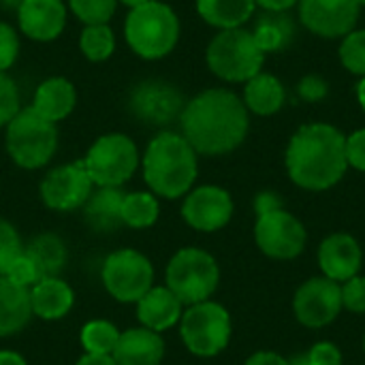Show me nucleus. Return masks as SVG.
Listing matches in <instances>:
<instances>
[{"mask_svg": "<svg viewBox=\"0 0 365 365\" xmlns=\"http://www.w3.org/2000/svg\"><path fill=\"white\" fill-rule=\"evenodd\" d=\"M349 167L346 137L329 124L302 126L287 150L291 180L308 190H325L338 184Z\"/></svg>", "mask_w": 365, "mask_h": 365, "instance_id": "2", "label": "nucleus"}, {"mask_svg": "<svg viewBox=\"0 0 365 365\" xmlns=\"http://www.w3.org/2000/svg\"><path fill=\"white\" fill-rule=\"evenodd\" d=\"M58 148L56 124L38 115L32 107L19 109V113L6 124V152L15 165L24 169L45 167Z\"/></svg>", "mask_w": 365, "mask_h": 365, "instance_id": "5", "label": "nucleus"}, {"mask_svg": "<svg viewBox=\"0 0 365 365\" xmlns=\"http://www.w3.org/2000/svg\"><path fill=\"white\" fill-rule=\"evenodd\" d=\"M340 60L351 73L365 77V30H353L344 36Z\"/></svg>", "mask_w": 365, "mask_h": 365, "instance_id": "33", "label": "nucleus"}, {"mask_svg": "<svg viewBox=\"0 0 365 365\" xmlns=\"http://www.w3.org/2000/svg\"><path fill=\"white\" fill-rule=\"evenodd\" d=\"M289 365H310V359H308V355H302V357H295Z\"/></svg>", "mask_w": 365, "mask_h": 365, "instance_id": "48", "label": "nucleus"}, {"mask_svg": "<svg viewBox=\"0 0 365 365\" xmlns=\"http://www.w3.org/2000/svg\"><path fill=\"white\" fill-rule=\"evenodd\" d=\"M158 220V201L152 192H128L122 201V225L148 229Z\"/></svg>", "mask_w": 365, "mask_h": 365, "instance_id": "29", "label": "nucleus"}, {"mask_svg": "<svg viewBox=\"0 0 365 365\" xmlns=\"http://www.w3.org/2000/svg\"><path fill=\"white\" fill-rule=\"evenodd\" d=\"M346 160L355 169L365 171V128L353 133L346 139Z\"/></svg>", "mask_w": 365, "mask_h": 365, "instance_id": "39", "label": "nucleus"}, {"mask_svg": "<svg viewBox=\"0 0 365 365\" xmlns=\"http://www.w3.org/2000/svg\"><path fill=\"white\" fill-rule=\"evenodd\" d=\"M21 2H24V0H0V4H2L4 9H19Z\"/></svg>", "mask_w": 365, "mask_h": 365, "instance_id": "47", "label": "nucleus"}, {"mask_svg": "<svg viewBox=\"0 0 365 365\" xmlns=\"http://www.w3.org/2000/svg\"><path fill=\"white\" fill-rule=\"evenodd\" d=\"M265 53L252 32L244 28L220 30L207 47V64L225 81H248L261 73Z\"/></svg>", "mask_w": 365, "mask_h": 365, "instance_id": "6", "label": "nucleus"}, {"mask_svg": "<svg viewBox=\"0 0 365 365\" xmlns=\"http://www.w3.org/2000/svg\"><path fill=\"white\" fill-rule=\"evenodd\" d=\"M319 261L329 280H351L361 267V248L351 235L338 233L321 244Z\"/></svg>", "mask_w": 365, "mask_h": 365, "instance_id": "18", "label": "nucleus"}, {"mask_svg": "<svg viewBox=\"0 0 365 365\" xmlns=\"http://www.w3.org/2000/svg\"><path fill=\"white\" fill-rule=\"evenodd\" d=\"M79 340L90 355H111L120 340V331L109 321H90L83 325Z\"/></svg>", "mask_w": 365, "mask_h": 365, "instance_id": "30", "label": "nucleus"}, {"mask_svg": "<svg viewBox=\"0 0 365 365\" xmlns=\"http://www.w3.org/2000/svg\"><path fill=\"white\" fill-rule=\"evenodd\" d=\"M77 365H118L113 361V357L111 355H90V353H86Z\"/></svg>", "mask_w": 365, "mask_h": 365, "instance_id": "44", "label": "nucleus"}, {"mask_svg": "<svg viewBox=\"0 0 365 365\" xmlns=\"http://www.w3.org/2000/svg\"><path fill=\"white\" fill-rule=\"evenodd\" d=\"M154 282L150 259L137 250L124 248L111 252L103 263V284L107 293L122 304H137Z\"/></svg>", "mask_w": 365, "mask_h": 365, "instance_id": "10", "label": "nucleus"}, {"mask_svg": "<svg viewBox=\"0 0 365 365\" xmlns=\"http://www.w3.org/2000/svg\"><path fill=\"white\" fill-rule=\"evenodd\" d=\"M255 237L259 248L274 259H295L306 244L302 222L282 207L259 214Z\"/></svg>", "mask_w": 365, "mask_h": 365, "instance_id": "12", "label": "nucleus"}, {"mask_svg": "<svg viewBox=\"0 0 365 365\" xmlns=\"http://www.w3.org/2000/svg\"><path fill=\"white\" fill-rule=\"evenodd\" d=\"M71 11L81 19L86 26L107 24L115 13L118 0H68Z\"/></svg>", "mask_w": 365, "mask_h": 365, "instance_id": "32", "label": "nucleus"}, {"mask_svg": "<svg viewBox=\"0 0 365 365\" xmlns=\"http://www.w3.org/2000/svg\"><path fill=\"white\" fill-rule=\"evenodd\" d=\"M357 2H359V6H364L365 4V0H357Z\"/></svg>", "mask_w": 365, "mask_h": 365, "instance_id": "50", "label": "nucleus"}, {"mask_svg": "<svg viewBox=\"0 0 365 365\" xmlns=\"http://www.w3.org/2000/svg\"><path fill=\"white\" fill-rule=\"evenodd\" d=\"M75 101H77V92L73 83L64 77H51L36 88L32 109L45 120L56 124L73 111Z\"/></svg>", "mask_w": 365, "mask_h": 365, "instance_id": "23", "label": "nucleus"}, {"mask_svg": "<svg viewBox=\"0 0 365 365\" xmlns=\"http://www.w3.org/2000/svg\"><path fill=\"white\" fill-rule=\"evenodd\" d=\"M282 103H284V88L274 75L259 73L246 81V90H244L246 109L259 115H272L282 107Z\"/></svg>", "mask_w": 365, "mask_h": 365, "instance_id": "26", "label": "nucleus"}, {"mask_svg": "<svg viewBox=\"0 0 365 365\" xmlns=\"http://www.w3.org/2000/svg\"><path fill=\"white\" fill-rule=\"evenodd\" d=\"M124 34L137 56L158 60L173 51L180 38V21L169 4L148 0L145 4L130 9L124 24Z\"/></svg>", "mask_w": 365, "mask_h": 365, "instance_id": "4", "label": "nucleus"}, {"mask_svg": "<svg viewBox=\"0 0 365 365\" xmlns=\"http://www.w3.org/2000/svg\"><path fill=\"white\" fill-rule=\"evenodd\" d=\"M130 111L148 124H169L184 111L182 94L158 79L139 83L130 94Z\"/></svg>", "mask_w": 365, "mask_h": 365, "instance_id": "15", "label": "nucleus"}, {"mask_svg": "<svg viewBox=\"0 0 365 365\" xmlns=\"http://www.w3.org/2000/svg\"><path fill=\"white\" fill-rule=\"evenodd\" d=\"M13 284L21 287V289H32L38 280H41V274L36 269V265L21 252V257H17V261L9 267V272L4 274Z\"/></svg>", "mask_w": 365, "mask_h": 365, "instance_id": "36", "label": "nucleus"}, {"mask_svg": "<svg viewBox=\"0 0 365 365\" xmlns=\"http://www.w3.org/2000/svg\"><path fill=\"white\" fill-rule=\"evenodd\" d=\"M259 6H263L265 11H287L293 4H297L299 0H255Z\"/></svg>", "mask_w": 365, "mask_h": 365, "instance_id": "43", "label": "nucleus"}, {"mask_svg": "<svg viewBox=\"0 0 365 365\" xmlns=\"http://www.w3.org/2000/svg\"><path fill=\"white\" fill-rule=\"evenodd\" d=\"M167 289L186 306L207 302L218 287V265L212 255L199 248H184L167 265Z\"/></svg>", "mask_w": 365, "mask_h": 365, "instance_id": "7", "label": "nucleus"}, {"mask_svg": "<svg viewBox=\"0 0 365 365\" xmlns=\"http://www.w3.org/2000/svg\"><path fill=\"white\" fill-rule=\"evenodd\" d=\"M73 289L60 278H43L30 289V308L43 321H58L73 308Z\"/></svg>", "mask_w": 365, "mask_h": 365, "instance_id": "22", "label": "nucleus"}, {"mask_svg": "<svg viewBox=\"0 0 365 365\" xmlns=\"http://www.w3.org/2000/svg\"><path fill=\"white\" fill-rule=\"evenodd\" d=\"M182 302L167 287H152L137 302V319L145 329L165 331L182 319Z\"/></svg>", "mask_w": 365, "mask_h": 365, "instance_id": "20", "label": "nucleus"}, {"mask_svg": "<svg viewBox=\"0 0 365 365\" xmlns=\"http://www.w3.org/2000/svg\"><path fill=\"white\" fill-rule=\"evenodd\" d=\"M19 113V90L11 77L0 73V128Z\"/></svg>", "mask_w": 365, "mask_h": 365, "instance_id": "35", "label": "nucleus"}, {"mask_svg": "<svg viewBox=\"0 0 365 365\" xmlns=\"http://www.w3.org/2000/svg\"><path fill=\"white\" fill-rule=\"evenodd\" d=\"M0 365H28L26 359L13 351H0Z\"/></svg>", "mask_w": 365, "mask_h": 365, "instance_id": "45", "label": "nucleus"}, {"mask_svg": "<svg viewBox=\"0 0 365 365\" xmlns=\"http://www.w3.org/2000/svg\"><path fill=\"white\" fill-rule=\"evenodd\" d=\"M233 214V201L227 190L218 186H201L192 190L184 205H182V216L184 220L203 233H212L222 229Z\"/></svg>", "mask_w": 365, "mask_h": 365, "instance_id": "16", "label": "nucleus"}, {"mask_svg": "<svg viewBox=\"0 0 365 365\" xmlns=\"http://www.w3.org/2000/svg\"><path fill=\"white\" fill-rule=\"evenodd\" d=\"M139 150L135 141L120 133L98 137L88 150L83 165L94 186L120 188L128 182L139 167Z\"/></svg>", "mask_w": 365, "mask_h": 365, "instance_id": "8", "label": "nucleus"}, {"mask_svg": "<svg viewBox=\"0 0 365 365\" xmlns=\"http://www.w3.org/2000/svg\"><path fill=\"white\" fill-rule=\"evenodd\" d=\"M252 36L263 53L284 49L293 38V21L282 11H267L255 26Z\"/></svg>", "mask_w": 365, "mask_h": 365, "instance_id": "28", "label": "nucleus"}, {"mask_svg": "<svg viewBox=\"0 0 365 365\" xmlns=\"http://www.w3.org/2000/svg\"><path fill=\"white\" fill-rule=\"evenodd\" d=\"M182 137L195 152L218 156L233 152L248 133V109L229 90H205L182 111Z\"/></svg>", "mask_w": 365, "mask_h": 365, "instance_id": "1", "label": "nucleus"}, {"mask_svg": "<svg viewBox=\"0 0 365 365\" xmlns=\"http://www.w3.org/2000/svg\"><path fill=\"white\" fill-rule=\"evenodd\" d=\"M293 308L306 327H325L342 308V289L329 278H312L297 291Z\"/></svg>", "mask_w": 365, "mask_h": 365, "instance_id": "14", "label": "nucleus"}, {"mask_svg": "<svg viewBox=\"0 0 365 365\" xmlns=\"http://www.w3.org/2000/svg\"><path fill=\"white\" fill-rule=\"evenodd\" d=\"M165 355V342L160 334L137 327L120 334V340L111 353L118 365H160Z\"/></svg>", "mask_w": 365, "mask_h": 365, "instance_id": "19", "label": "nucleus"}, {"mask_svg": "<svg viewBox=\"0 0 365 365\" xmlns=\"http://www.w3.org/2000/svg\"><path fill=\"white\" fill-rule=\"evenodd\" d=\"M122 4H126V6H130V9H135V6H139V4H145L148 0H120Z\"/></svg>", "mask_w": 365, "mask_h": 365, "instance_id": "49", "label": "nucleus"}, {"mask_svg": "<svg viewBox=\"0 0 365 365\" xmlns=\"http://www.w3.org/2000/svg\"><path fill=\"white\" fill-rule=\"evenodd\" d=\"M180 321V334L190 353L199 357H214L227 349L231 338V319L220 304H195L182 312Z\"/></svg>", "mask_w": 365, "mask_h": 365, "instance_id": "9", "label": "nucleus"}, {"mask_svg": "<svg viewBox=\"0 0 365 365\" xmlns=\"http://www.w3.org/2000/svg\"><path fill=\"white\" fill-rule=\"evenodd\" d=\"M19 28L34 41H53L66 24V6L62 0H24L17 9Z\"/></svg>", "mask_w": 365, "mask_h": 365, "instance_id": "17", "label": "nucleus"}, {"mask_svg": "<svg viewBox=\"0 0 365 365\" xmlns=\"http://www.w3.org/2000/svg\"><path fill=\"white\" fill-rule=\"evenodd\" d=\"M357 96H359V103H361V107H364L365 111V77L359 81V86H357Z\"/></svg>", "mask_w": 365, "mask_h": 365, "instance_id": "46", "label": "nucleus"}, {"mask_svg": "<svg viewBox=\"0 0 365 365\" xmlns=\"http://www.w3.org/2000/svg\"><path fill=\"white\" fill-rule=\"evenodd\" d=\"M17 53H19L17 32L9 24L0 21V73L13 66V62L17 60Z\"/></svg>", "mask_w": 365, "mask_h": 365, "instance_id": "37", "label": "nucleus"}, {"mask_svg": "<svg viewBox=\"0 0 365 365\" xmlns=\"http://www.w3.org/2000/svg\"><path fill=\"white\" fill-rule=\"evenodd\" d=\"M143 178L154 195L178 199L197 180V152L175 133L156 135L143 154Z\"/></svg>", "mask_w": 365, "mask_h": 365, "instance_id": "3", "label": "nucleus"}, {"mask_svg": "<svg viewBox=\"0 0 365 365\" xmlns=\"http://www.w3.org/2000/svg\"><path fill=\"white\" fill-rule=\"evenodd\" d=\"M79 49L92 62L107 60L113 53V49H115L113 30L107 24L86 26L83 32H81V36H79Z\"/></svg>", "mask_w": 365, "mask_h": 365, "instance_id": "31", "label": "nucleus"}, {"mask_svg": "<svg viewBox=\"0 0 365 365\" xmlns=\"http://www.w3.org/2000/svg\"><path fill=\"white\" fill-rule=\"evenodd\" d=\"M357 0H299V15L308 30L319 36L336 38L353 32L359 19Z\"/></svg>", "mask_w": 365, "mask_h": 365, "instance_id": "13", "label": "nucleus"}, {"mask_svg": "<svg viewBox=\"0 0 365 365\" xmlns=\"http://www.w3.org/2000/svg\"><path fill=\"white\" fill-rule=\"evenodd\" d=\"M299 94L306 101H321L327 94V86L321 77H306L299 86Z\"/></svg>", "mask_w": 365, "mask_h": 365, "instance_id": "41", "label": "nucleus"}, {"mask_svg": "<svg viewBox=\"0 0 365 365\" xmlns=\"http://www.w3.org/2000/svg\"><path fill=\"white\" fill-rule=\"evenodd\" d=\"M92 188L94 182L90 180L83 160H77L51 169L41 182V197L49 210L73 212L83 207V203L92 195Z\"/></svg>", "mask_w": 365, "mask_h": 365, "instance_id": "11", "label": "nucleus"}, {"mask_svg": "<svg viewBox=\"0 0 365 365\" xmlns=\"http://www.w3.org/2000/svg\"><path fill=\"white\" fill-rule=\"evenodd\" d=\"M246 365H289V361H284L276 353H257L246 361Z\"/></svg>", "mask_w": 365, "mask_h": 365, "instance_id": "42", "label": "nucleus"}, {"mask_svg": "<svg viewBox=\"0 0 365 365\" xmlns=\"http://www.w3.org/2000/svg\"><path fill=\"white\" fill-rule=\"evenodd\" d=\"M255 6V0H197L199 15L220 30L240 28L244 21L250 19Z\"/></svg>", "mask_w": 365, "mask_h": 365, "instance_id": "27", "label": "nucleus"}, {"mask_svg": "<svg viewBox=\"0 0 365 365\" xmlns=\"http://www.w3.org/2000/svg\"><path fill=\"white\" fill-rule=\"evenodd\" d=\"M124 195L115 186H98L83 203V218L96 233H113L122 227Z\"/></svg>", "mask_w": 365, "mask_h": 365, "instance_id": "21", "label": "nucleus"}, {"mask_svg": "<svg viewBox=\"0 0 365 365\" xmlns=\"http://www.w3.org/2000/svg\"><path fill=\"white\" fill-rule=\"evenodd\" d=\"M32 317L30 291L0 276V338L19 334Z\"/></svg>", "mask_w": 365, "mask_h": 365, "instance_id": "24", "label": "nucleus"}, {"mask_svg": "<svg viewBox=\"0 0 365 365\" xmlns=\"http://www.w3.org/2000/svg\"><path fill=\"white\" fill-rule=\"evenodd\" d=\"M342 306L351 312H365V278H351L342 287Z\"/></svg>", "mask_w": 365, "mask_h": 365, "instance_id": "38", "label": "nucleus"}, {"mask_svg": "<svg viewBox=\"0 0 365 365\" xmlns=\"http://www.w3.org/2000/svg\"><path fill=\"white\" fill-rule=\"evenodd\" d=\"M21 252L24 246L17 229L0 218V276L9 272V267L17 261V257H21Z\"/></svg>", "mask_w": 365, "mask_h": 365, "instance_id": "34", "label": "nucleus"}, {"mask_svg": "<svg viewBox=\"0 0 365 365\" xmlns=\"http://www.w3.org/2000/svg\"><path fill=\"white\" fill-rule=\"evenodd\" d=\"M24 255L36 265L41 280L43 278H58V274L64 269V263L68 259L66 246L56 233L36 235L28 246H24Z\"/></svg>", "mask_w": 365, "mask_h": 365, "instance_id": "25", "label": "nucleus"}, {"mask_svg": "<svg viewBox=\"0 0 365 365\" xmlns=\"http://www.w3.org/2000/svg\"><path fill=\"white\" fill-rule=\"evenodd\" d=\"M308 359H310V365H342L340 351L329 342H321L312 346V351L308 353Z\"/></svg>", "mask_w": 365, "mask_h": 365, "instance_id": "40", "label": "nucleus"}]
</instances>
